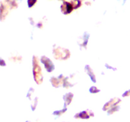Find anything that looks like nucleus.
Returning <instances> with one entry per match:
<instances>
[{
	"label": "nucleus",
	"instance_id": "nucleus-2",
	"mask_svg": "<svg viewBox=\"0 0 130 122\" xmlns=\"http://www.w3.org/2000/svg\"><path fill=\"white\" fill-rule=\"evenodd\" d=\"M36 1H37V0H29L28 1L29 6H30V7L32 6V5L34 4V3H35Z\"/></svg>",
	"mask_w": 130,
	"mask_h": 122
},
{
	"label": "nucleus",
	"instance_id": "nucleus-1",
	"mask_svg": "<svg viewBox=\"0 0 130 122\" xmlns=\"http://www.w3.org/2000/svg\"><path fill=\"white\" fill-rule=\"evenodd\" d=\"M72 9H73L72 5L69 3H64L62 6V10L65 13H68L71 12Z\"/></svg>",
	"mask_w": 130,
	"mask_h": 122
}]
</instances>
